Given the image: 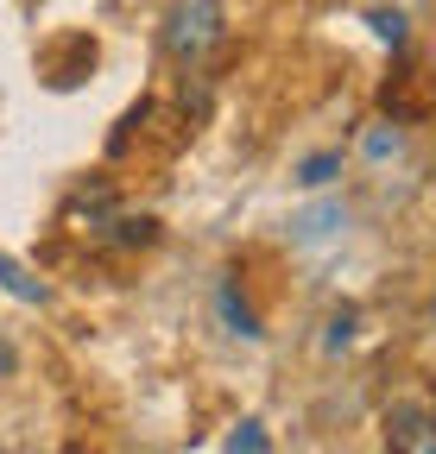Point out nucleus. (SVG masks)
I'll return each mask as SVG.
<instances>
[{"label": "nucleus", "mask_w": 436, "mask_h": 454, "mask_svg": "<svg viewBox=\"0 0 436 454\" xmlns=\"http://www.w3.org/2000/svg\"><path fill=\"white\" fill-rule=\"evenodd\" d=\"M222 44H228V7L222 0H171L165 20H158V51H165L178 70L209 64Z\"/></svg>", "instance_id": "obj_1"}, {"label": "nucleus", "mask_w": 436, "mask_h": 454, "mask_svg": "<svg viewBox=\"0 0 436 454\" xmlns=\"http://www.w3.org/2000/svg\"><path fill=\"white\" fill-rule=\"evenodd\" d=\"M379 448L386 454H436V404L430 397H392L379 417Z\"/></svg>", "instance_id": "obj_2"}, {"label": "nucleus", "mask_w": 436, "mask_h": 454, "mask_svg": "<svg viewBox=\"0 0 436 454\" xmlns=\"http://www.w3.org/2000/svg\"><path fill=\"white\" fill-rule=\"evenodd\" d=\"M95 57H101V44H95L89 32H58V38L38 51V76H44L51 89H76V82L95 70Z\"/></svg>", "instance_id": "obj_3"}, {"label": "nucleus", "mask_w": 436, "mask_h": 454, "mask_svg": "<svg viewBox=\"0 0 436 454\" xmlns=\"http://www.w3.org/2000/svg\"><path fill=\"white\" fill-rule=\"evenodd\" d=\"M342 227H348V202L342 196H322V202H310V208L291 215V240L297 247H322V240H336Z\"/></svg>", "instance_id": "obj_4"}, {"label": "nucleus", "mask_w": 436, "mask_h": 454, "mask_svg": "<svg viewBox=\"0 0 436 454\" xmlns=\"http://www.w3.org/2000/svg\"><path fill=\"white\" fill-rule=\"evenodd\" d=\"M354 152H361V164L386 170V164H399V158H405V127H399V121H367V127H361V139H354Z\"/></svg>", "instance_id": "obj_5"}, {"label": "nucleus", "mask_w": 436, "mask_h": 454, "mask_svg": "<svg viewBox=\"0 0 436 454\" xmlns=\"http://www.w3.org/2000/svg\"><path fill=\"white\" fill-rule=\"evenodd\" d=\"M336 177H342V145L310 152V158H297V170H291V184H297V190H329Z\"/></svg>", "instance_id": "obj_6"}, {"label": "nucleus", "mask_w": 436, "mask_h": 454, "mask_svg": "<svg viewBox=\"0 0 436 454\" xmlns=\"http://www.w3.org/2000/svg\"><path fill=\"white\" fill-rule=\"evenodd\" d=\"M0 291H7V297H20V303H51V284H38L20 259H7V253H0Z\"/></svg>", "instance_id": "obj_7"}, {"label": "nucleus", "mask_w": 436, "mask_h": 454, "mask_svg": "<svg viewBox=\"0 0 436 454\" xmlns=\"http://www.w3.org/2000/svg\"><path fill=\"white\" fill-rule=\"evenodd\" d=\"M367 26H373V38H379V44H392V51L411 38V20H405V7H373V13H367Z\"/></svg>", "instance_id": "obj_8"}, {"label": "nucleus", "mask_w": 436, "mask_h": 454, "mask_svg": "<svg viewBox=\"0 0 436 454\" xmlns=\"http://www.w3.org/2000/svg\"><path fill=\"white\" fill-rule=\"evenodd\" d=\"M354 328H361V309H354V303H342V309L329 316V334H322V354H342V348H354Z\"/></svg>", "instance_id": "obj_9"}, {"label": "nucleus", "mask_w": 436, "mask_h": 454, "mask_svg": "<svg viewBox=\"0 0 436 454\" xmlns=\"http://www.w3.org/2000/svg\"><path fill=\"white\" fill-rule=\"evenodd\" d=\"M228 454H272V442H266V429L247 417V423H234V435H228Z\"/></svg>", "instance_id": "obj_10"}, {"label": "nucleus", "mask_w": 436, "mask_h": 454, "mask_svg": "<svg viewBox=\"0 0 436 454\" xmlns=\"http://www.w3.org/2000/svg\"><path fill=\"white\" fill-rule=\"evenodd\" d=\"M115 227H121V234H115L121 247H152V240H158V221H152V215H139V221H133V215H121Z\"/></svg>", "instance_id": "obj_11"}, {"label": "nucleus", "mask_w": 436, "mask_h": 454, "mask_svg": "<svg viewBox=\"0 0 436 454\" xmlns=\"http://www.w3.org/2000/svg\"><path fill=\"white\" fill-rule=\"evenodd\" d=\"M222 316L234 322V334H241V340H259V322H253V309H241V303H234V284H222Z\"/></svg>", "instance_id": "obj_12"}, {"label": "nucleus", "mask_w": 436, "mask_h": 454, "mask_svg": "<svg viewBox=\"0 0 436 454\" xmlns=\"http://www.w3.org/2000/svg\"><path fill=\"white\" fill-rule=\"evenodd\" d=\"M13 372H20V348H13L7 334H0V379H13Z\"/></svg>", "instance_id": "obj_13"}, {"label": "nucleus", "mask_w": 436, "mask_h": 454, "mask_svg": "<svg viewBox=\"0 0 436 454\" xmlns=\"http://www.w3.org/2000/svg\"><path fill=\"white\" fill-rule=\"evenodd\" d=\"M430 316H436V297H430Z\"/></svg>", "instance_id": "obj_14"}]
</instances>
